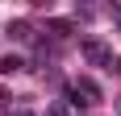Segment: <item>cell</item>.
Listing matches in <instances>:
<instances>
[{
  "mask_svg": "<svg viewBox=\"0 0 121 116\" xmlns=\"http://www.w3.org/2000/svg\"><path fill=\"white\" fill-rule=\"evenodd\" d=\"M79 50H84V58L92 62V66H113V50L104 46V42H96V37H88Z\"/></svg>",
  "mask_w": 121,
  "mask_h": 116,
  "instance_id": "obj_1",
  "label": "cell"
},
{
  "mask_svg": "<svg viewBox=\"0 0 121 116\" xmlns=\"http://www.w3.org/2000/svg\"><path fill=\"white\" fill-rule=\"evenodd\" d=\"M71 87H75V91H79V95H84V104H88V108H92V104H100V100H104V95H100V83H96V79H88V75H79V79H75Z\"/></svg>",
  "mask_w": 121,
  "mask_h": 116,
  "instance_id": "obj_2",
  "label": "cell"
},
{
  "mask_svg": "<svg viewBox=\"0 0 121 116\" xmlns=\"http://www.w3.org/2000/svg\"><path fill=\"white\" fill-rule=\"evenodd\" d=\"M17 70H25V58L21 54H4L0 58V75H17Z\"/></svg>",
  "mask_w": 121,
  "mask_h": 116,
  "instance_id": "obj_3",
  "label": "cell"
},
{
  "mask_svg": "<svg viewBox=\"0 0 121 116\" xmlns=\"http://www.w3.org/2000/svg\"><path fill=\"white\" fill-rule=\"evenodd\" d=\"M9 37H13V42H29V37H34L29 21H9Z\"/></svg>",
  "mask_w": 121,
  "mask_h": 116,
  "instance_id": "obj_4",
  "label": "cell"
},
{
  "mask_svg": "<svg viewBox=\"0 0 121 116\" xmlns=\"http://www.w3.org/2000/svg\"><path fill=\"white\" fill-rule=\"evenodd\" d=\"M46 29H50V33H54V37H67V33H71V21H50Z\"/></svg>",
  "mask_w": 121,
  "mask_h": 116,
  "instance_id": "obj_5",
  "label": "cell"
},
{
  "mask_svg": "<svg viewBox=\"0 0 121 116\" xmlns=\"http://www.w3.org/2000/svg\"><path fill=\"white\" fill-rule=\"evenodd\" d=\"M109 17L117 21V29H121V4H113V8H109Z\"/></svg>",
  "mask_w": 121,
  "mask_h": 116,
  "instance_id": "obj_6",
  "label": "cell"
},
{
  "mask_svg": "<svg viewBox=\"0 0 121 116\" xmlns=\"http://www.w3.org/2000/svg\"><path fill=\"white\" fill-rule=\"evenodd\" d=\"M109 70H117V75H121V58H113V66H109Z\"/></svg>",
  "mask_w": 121,
  "mask_h": 116,
  "instance_id": "obj_7",
  "label": "cell"
},
{
  "mask_svg": "<svg viewBox=\"0 0 121 116\" xmlns=\"http://www.w3.org/2000/svg\"><path fill=\"white\" fill-rule=\"evenodd\" d=\"M46 116H67V112H63V108H50V112H46Z\"/></svg>",
  "mask_w": 121,
  "mask_h": 116,
  "instance_id": "obj_8",
  "label": "cell"
},
{
  "mask_svg": "<svg viewBox=\"0 0 121 116\" xmlns=\"http://www.w3.org/2000/svg\"><path fill=\"white\" fill-rule=\"evenodd\" d=\"M13 116H34V112H25V108H17V112H13Z\"/></svg>",
  "mask_w": 121,
  "mask_h": 116,
  "instance_id": "obj_9",
  "label": "cell"
}]
</instances>
